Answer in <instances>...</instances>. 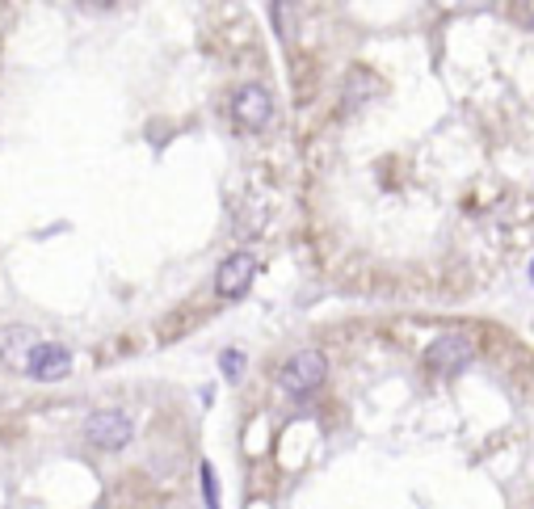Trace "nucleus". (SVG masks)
I'll list each match as a JSON object with an SVG mask.
<instances>
[{
  "mask_svg": "<svg viewBox=\"0 0 534 509\" xmlns=\"http://www.w3.org/2000/svg\"><path fill=\"white\" fill-rule=\"evenodd\" d=\"M325 379H328V362L320 349H295L283 362V371H278V383L291 396H312V391H320Z\"/></svg>",
  "mask_w": 534,
  "mask_h": 509,
  "instance_id": "nucleus-1",
  "label": "nucleus"
},
{
  "mask_svg": "<svg viewBox=\"0 0 534 509\" xmlns=\"http://www.w3.org/2000/svg\"><path fill=\"white\" fill-rule=\"evenodd\" d=\"M472 358H475V341L467 332H442V337L425 349V366H430L433 374H442V379L463 374L472 366Z\"/></svg>",
  "mask_w": 534,
  "mask_h": 509,
  "instance_id": "nucleus-2",
  "label": "nucleus"
},
{
  "mask_svg": "<svg viewBox=\"0 0 534 509\" xmlns=\"http://www.w3.org/2000/svg\"><path fill=\"white\" fill-rule=\"evenodd\" d=\"M85 438H89L97 450H122L135 438V425L119 408H97V413L85 421Z\"/></svg>",
  "mask_w": 534,
  "mask_h": 509,
  "instance_id": "nucleus-3",
  "label": "nucleus"
},
{
  "mask_svg": "<svg viewBox=\"0 0 534 509\" xmlns=\"http://www.w3.org/2000/svg\"><path fill=\"white\" fill-rule=\"evenodd\" d=\"M232 119L244 127V131H261L274 119V97H269L261 85H240L232 93Z\"/></svg>",
  "mask_w": 534,
  "mask_h": 509,
  "instance_id": "nucleus-4",
  "label": "nucleus"
},
{
  "mask_svg": "<svg viewBox=\"0 0 534 509\" xmlns=\"http://www.w3.org/2000/svg\"><path fill=\"white\" fill-rule=\"evenodd\" d=\"M252 274H257V257H252L249 249H236V253H227L219 261V270H215V291H219L223 300H236V295L249 291Z\"/></svg>",
  "mask_w": 534,
  "mask_h": 509,
  "instance_id": "nucleus-5",
  "label": "nucleus"
},
{
  "mask_svg": "<svg viewBox=\"0 0 534 509\" xmlns=\"http://www.w3.org/2000/svg\"><path fill=\"white\" fill-rule=\"evenodd\" d=\"M34 349H38V332L34 329H4L0 332V358L9 362L13 371H30L34 362Z\"/></svg>",
  "mask_w": 534,
  "mask_h": 509,
  "instance_id": "nucleus-6",
  "label": "nucleus"
},
{
  "mask_svg": "<svg viewBox=\"0 0 534 509\" xmlns=\"http://www.w3.org/2000/svg\"><path fill=\"white\" fill-rule=\"evenodd\" d=\"M102 505H105V509H152V488H148V480H135V476L114 480V488L105 493Z\"/></svg>",
  "mask_w": 534,
  "mask_h": 509,
  "instance_id": "nucleus-7",
  "label": "nucleus"
},
{
  "mask_svg": "<svg viewBox=\"0 0 534 509\" xmlns=\"http://www.w3.org/2000/svg\"><path fill=\"white\" fill-rule=\"evenodd\" d=\"M68 366H72V354H68V345L46 341V345H38V349H34L30 374H34V379H60V374H68Z\"/></svg>",
  "mask_w": 534,
  "mask_h": 509,
  "instance_id": "nucleus-8",
  "label": "nucleus"
},
{
  "mask_svg": "<svg viewBox=\"0 0 534 509\" xmlns=\"http://www.w3.org/2000/svg\"><path fill=\"white\" fill-rule=\"evenodd\" d=\"M198 324H207V308H181V312H173L160 329H156V337H160V341H181V337L193 332Z\"/></svg>",
  "mask_w": 534,
  "mask_h": 509,
  "instance_id": "nucleus-9",
  "label": "nucleus"
},
{
  "mask_svg": "<svg viewBox=\"0 0 534 509\" xmlns=\"http://www.w3.org/2000/svg\"><path fill=\"white\" fill-rule=\"evenodd\" d=\"M202 493H207V509H219V484H215V467L202 464Z\"/></svg>",
  "mask_w": 534,
  "mask_h": 509,
  "instance_id": "nucleus-10",
  "label": "nucleus"
},
{
  "mask_svg": "<svg viewBox=\"0 0 534 509\" xmlns=\"http://www.w3.org/2000/svg\"><path fill=\"white\" fill-rule=\"evenodd\" d=\"M219 366H223V374H227V379H236V374L244 371V354H240V349H223Z\"/></svg>",
  "mask_w": 534,
  "mask_h": 509,
  "instance_id": "nucleus-11",
  "label": "nucleus"
}]
</instances>
